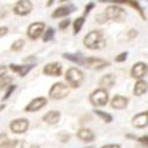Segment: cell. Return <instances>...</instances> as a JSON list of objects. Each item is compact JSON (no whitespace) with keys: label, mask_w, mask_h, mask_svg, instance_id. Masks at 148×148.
Listing matches in <instances>:
<instances>
[{"label":"cell","mask_w":148,"mask_h":148,"mask_svg":"<svg viewBox=\"0 0 148 148\" xmlns=\"http://www.w3.org/2000/svg\"><path fill=\"white\" fill-rule=\"evenodd\" d=\"M11 82H12V78L8 77V76H3L1 79H0V89H4L7 85H11Z\"/></svg>","instance_id":"4316f807"},{"label":"cell","mask_w":148,"mask_h":148,"mask_svg":"<svg viewBox=\"0 0 148 148\" xmlns=\"http://www.w3.org/2000/svg\"><path fill=\"white\" fill-rule=\"evenodd\" d=\"M147 73V64L146 63H136L132 69V76L134 78H142Z\"/></svg>","instance_id":"8fae6325"},{"label":"cell","mask_w":148,"mask_h":148,"mask_svg":"<svg viewBox=\"0 0 148 148\" xmlns=\"http://www.w3.org/2000/svg\"><path fill=\"white\" fill-rule=\"evenodd\" d=\"M7 32H8L7 27H5V26H3V27H0V37H3V36H5V34H6Z\"/></svg>","instance_id":"d590c367"},{"label":"cell","mask_w":148,"mask_h":148,"mask_svg":"<svg viewBox=\"0 0 148 148\" xmlns=\"http://www.w3.org/2000/svg\"><path fill=\"white\" fill-rule=\"evenodd\" d=\"M87 68L89 69H95V70H100V69H103L104 66H108L109 63L104 59H101V58H95V57H88L83 59V63Z\"/></svg>","instance_id":"8992f818"},{"label":"cell","mask_w":148,"mask_h":148,"mask_svg":"<svg viewBox=\"0 0 148 148\" xmlns=\"http://www.w3.org/2000/svg\"><path fill=\"white\" fill-rule=\"evenodd\" d=\"M5 148H24V141H19V140L10 141Z\"/></svg>","instance_id":"cb8c5ba5"},{"label":"cell","mask_w":148,"mask_h":148,"mask_svg":"<svg viewBox=\"0 0 148 148\" xmlns=\"http://www.w3.org/2000/svg\"><path fill=\"white\" fill-rule=\"evenodd\" d=\"M77 136H78V139H81L82 141H87V142L92 141V140L95 139L94 133H92L90 129H88V128H82V129H79V130L77 132Z\"/></svg>","instance_id":"9a60e30c"},{"label":"cell","mask_w":148,"mask_h":148,"mask_svg":"<svg viewBox=\"0 0 148 148\" xmlns=\"http://www.w3.org/2000/svg\"><path fill=\"white\" fill-rule=\"evenodd\" d=\"M60 119V113L59 112H56V110H51V112H49L47 114L44 115L43 120L49 123V125H55V123H57Z\"/></svg>","instance_id":"e0dca14e"},{"label":"cell","mask_w":148,"mask_h":148,"mask_svg":"<svg viewBox=\"0 0 148 148\" xmlns=\"http://www.w3.org/2000/svg\"><path fill=\"white\" fill-rule=\"evenodd\" d=\"M44 23H33L29 26V30H27V36L30 37L31 39H37L39 38V36L43 33L44 31Z\"/></svg>","instance_id":"9c48e42d"},{"label":"cell","mask_w":148,"mask_h":148,"mask_svg":"<svg viewBox=\"0 0 148 148\" xmlns=\"http://www.w3.org/2000/svg\"><path fill=\"white\" fill-rule=\"evenodd\" d=\"M6 71H7V69H6L4 65H0V78H1L3 76H5Z\"/></svg>","instance_id":"e575fe53"},{"label":"cell","mask_w":148,"mask_h":148,"mask_svg":"<svg viewBox=\"0 0 148 148\" xmlns=\"http://www.w3.org/2000/svg\"><path fill=\"white\" fill-rule=\"evenodd\" d=\"M104 14L107 16L108 19L110 20H114V21H122L126 17V11L123 10L122 7L120 6H115V5H112L107 7Z\"/></svg>","instance_id":"3957f363"},{"label":"cell","mask_w":148,"mask_h":148,"mask_svg":"<svg viewBox=\"0 0 148 148\" xmlns=\"http://www.w3.org/2000/svg\"><path fill=\"white\" fill-rule=\"evenodd\" d=\"M128 103V98L127 97H123V96H115L113 100H112V107L114 109H123L127 107Z\"/></svg>","instance_id":"2e32d148"},{"label":"cell","mask_w":148,"mask_h":148,"mask_svg":"<svg viewBox=\"0 0 148 148\" xmlns=\"http://www.w3.org/2000/svg\"><path fill=\"white\" fill-rule=\"evenodd\" d=\"M127 56H128L127 52H122V53H120L117 57H115V60H116V62H123V60H126Z\"/></svg>","instance_id":"1f68e13d"},{"label":"cell","mask_w":148,"mask_h":148,"mask_svg":"<svg viewBox=\"0 0 148 148\" xmlns=\"http://www.w3.org/2000/svg\"><path fill=\"white\" fill-rule=\"evenodd\" d=\"M84 21H85V19H84L83 17L77 18V19L75 20V23H73V33H78V32L81 31V29H82V26H83Z\"/></svg>","instance_id":"7402d4cb"},{"label":"cell","mask_w":148,"mask_h":148,"mask_svg":"<svg viewBox=\"0 0 148 148\" xmlns=\"http://www.w3.org/2000/svg\"><path fill=\"white\" fill-rule=\"evenodd\" d=\"M146 91H147V82L142 81V79L138 81L134 87V94L136 96H141V95L146 94Z\"/></svg>","instance_id":"ffe728a7"},{"label":"cell","mask_w":148,"mask_h":148,"mask_svg":"<svg viewBox=\"0 0 148 148\" xmlns=\"http://www.w3.org/2000/svg\"><path fill=\"white\" fill-rule=\"evenodd\" d=\"M24 42L23 39H18V40H16L13 44L11 45V50L12 51H20L21 49H23V46H24Z\"/></svg>","instance_id":"d4e9b609"},{"label":"cell","mask_w":148,"mask_h":148,"mask_svg":"<svg viewBox=\"0 0 148 148\" xmlns=\"http://www.w3.org/2000/svg\"><path fill=\"white\" fill-rule=\"evenodd\" d=\"M53 4V0H49V1H47V6H51Z\"/></svg>","instance_id":"f35d334b"},{"label":"cell","mask_w":148,"mask_h":148,"mask_svg":"<svg viewBox=\"0 0 148 148\" xmlns=\"http://www.w3.org/2000/svg\"><path fill=\"white\" fill-rule=\"evenodd\" d=\"M116 82V78L114 75H112V73H108V75H104L101 81H100V85L102 88H112L113 85L115 84Z\"/></svg>","instance_id":"ac0fdd59"},{"label":"cell","mask_w":148,"mask_h":148,"mask_svg":"<svg viewBox=\"0 0 148 148\" xmlns=\"http://www.w3.org/2000/svg\"><path fill=\"white\" fill-rule=\"evenodd\" d=\"M75 11V6H62V7H58L53 13H52V17L53 18H60V17H65L68 14H70L71 12Z\"/></svg>","instance_id":"5bb4252c"},{"label":"cell","mask_w":148,"mask_h":148,"mask_svg":"<svg viewBox=\"0 0 148 148\" xmlns=\"http://www.w3.org/2000/svg\"><path fill=\"white\" fill-rule=\"evenodd\" d=\"M59 1H66V0H59Z\"/></svg>","instance_id":"60d3db41"},{"label":"cell","mask_w":148,"mask_h":148,"mask_svg":"<svg viewBox=\"0 0 148 148\" xmlns=\"http://www.w3.org/2000/svg\"><path fill=\"white\" fill-rule=\"evenodd\" d=\"M10 68H11V70H13L14 72H17L19 76H21V77H24L26 75V73L33 68L32 65H16V64H12V65H10Z\"/></svg>","instance_id":"d6986e66"},{"label":"cell","mask_w":148,"mask_h":148,"mask_svg":"<svg viewBox=\"0 0 148 148\" xmlns=\"http://www.w3.org/2000/svg\"><path fill=\"white\" fill-rule=\"evenodd\" d=\"M14 89H16V85H11V87H8V89H7V91H6L5 96H4V100H7V98L11 96V94L13 92Z\"/></svg>","instance_id":"4dcf8cb0"},{"label":"cell","mask_w":148,"mask_h":148,"mask_svg":"<svg viewBox=\"0 0 148 148\" xmlns=\"http://www.w3.org/2000/svg\"><path fill=\"white\" fill-rule=\"evenodd\" d=\"M139 140H140V141H141L142 143H145V145H147V135H145V136H143V138H140Z\"/></svg>","instance_id":"74e56055"},{"label":"cell","mask_w":148,"mask_h":148,"mask_svg":"<svg viewBox=\"0 0 148 148\" xmlns=\"http://www.w3.org/2000/svg\"><path fill=\"white\" fill-rule=\"evenodd\" d=\"M94 6H95V4H94V3H89L87 6H85V11H84V13H85V14H88L89 12L91 11V8H94Z\"/></svg>","instance_id":"d6a6232c"},{"label":"cell","mask_w":148,"mask_h":148,"mask_svg":"<svg viewBox=\"0 0 148 148\" xmlns=\"http://www.w3.org/2000/svg\"><path fill=\"white\" fill-rule=\"evenodd\" d=\"M53 36H55V30L52 27H49V30L45 32L44 37H43V40L44 42H49V40H51L53 38Z\"/></svg>","instance_id":"484cf974"},{"label":"cell","mask_w":148,"mask_h":148,"mask_svg":"<svg viewBox=\"0 0 148 148\" xmlns=\"http://www.w3.org/2000/svg\"><path fill=\"white\" fill-rule=\"evenodd\" d=\"M11 130L16 133V134H21V133H25L29 128V121L26 119H17L14 121L11 122L10 125Z\"/></svg>","instance_id":"ba28073f"},{"label":"cell","mask_w":148,"mask_h":148,"mask_svg":"<svg viewBox=\"0 0 148 148\" xmlns=\"http://www.w3.org/2000/svg\"><path fill=\"white\" fill-rule=\"evenodd\" d=\"M96 19H97V21L100 23V24H103V23H106V21L108 20V18H107V16H106L104 13H101V14H98V16L96 17Z\"/></svg>","instance_id":"f546056e"},{"label":"cell","mask_w":148,"mask_h":148,"mask_svg":"<svg viewBox=\"0 0 148 148\" xmlns=\"http://www.w3.org/2000/svg\"><path fill=\"white\" fill-rule=\"evenodd\" d=\"M89 148H92V147H89Z\"/></svg>","instance_id":"b9f144b4"},{"label":"cell","mask_w":148,"mask_h":148,"mask_svg":"<svg viewBox=\"0 0 148 148\" xmlns=\"http://www.w3.org/2000/svg\"><path fill=\"white\" fill-rule=\"evenodd\" d=\"M69 94V88L64 83H55L50 89V97L53 100H62Z\"/></svg>","instance_id":"5b68a950"},{"label":"cell","mask_w":148,"mask_h":148,"mask_svg":"<svg viewBox=\"0 0 148 148\" xmlns=\"http://www.w3.org/2000/svg\"><path fill=\"white\" fill-rule=\"evenodd\" d=\"M45 104H46V98L45 97L34 98V100L31 101L30 104L26 107V112H37V110L42 109Z\"/></svg>","instance_id":"4fadbf2b"},{"label":"cell","mask_w":148,"mask_h":148,"mask_svg":"<svg viewBox=\"0 0 148 148\" xmlns=\"http://www.w3.org/2000/svg\"><path fill=\"white\" fill-rule=\"evenodd\" d=\"M133 125L138 128H145L147 127V123H148V115H147V112L145 113H140L138 115H135L132 120Z\"/></svg>","instance_id":"7c38bea8"},{"label":"cell","mask_w":148,"mask_h":148,"mask_svg":"<svg viewBox=\"0 0 148 148\" xmlns=\"http://www.w3.org/2000/svg\"><path fill=\"white\" fill-rule=\"evenodd\" d=\"M95 114L96 115H98L100 116L106 123H109V122H112V120H113V117L110 116L108 113H104V112H101V110H95Z\"/></svg>","instance_id":"603a6c76"},{"label":"cell","mask_w":148,"mask_h":148,"mask_svg":"<svg viewBox=\"0 0 148 148\" xmlns=\"http://www.w3.org/2000/svg\"><path fill=\"white\" fill-rule=\"evenodd\" d=\"M69 24H70V20H69V19H64L63 21L59 23V29H60V30H65V29L69 26Z\"/></svg>","instance_id":"f1b7e54d"},{"label":"cell","mask_w":148,"mask_h":148,"mask_svg":"<svg viewBox=\"0 0 148 148\" xmlns=\"http://www.w3.org/2000/svg\"><path fill=\"white\" fill-rule=\"evenodd\" d=\"M31 11H32V3L30 0H19L13 7V12L18 16H26Z\"/></svg>","instance_id":"52a82bcc"},{"label":"cell","mask_w":148,"mask_h":148,"mask_svg":"<svg viewBox=\"0 0 148 148\" xmlns=\"http://www.w3.org/2000/svg\"><path fill=\"white\" fill-rule=\"evenodd\" d=\"M31 148H39V147H38V146H32Z\"/></svg>","instance_id":"ab89813d"},{"label":"cell","mask_w":148,"mask_h":148,"mask_svg":"<svg viewBox=\"0 0 148 148\" xmlns=\"http://www.w3.org/2000/svg\"><path fill=\"white\" fill-rule=\"evenodd\" d=\"M64 58L71 60V62H75V63H78V64H82L83 63V57L81 53H64L63 55Z\"/></svg>","instance_id":"44dd1931"},{"label":"cell","mask_w":148,"mask_h":148,"mask_svg":"<svg viewBox=\"0 0 148 148\" xmlns=\"http://www.w3.org/2000/svg\"><path fill=\"white\" fill-rule=\"evenodd\" d=\"M102 148H121V147L119 145H107V146H104Z\"/></svg>","instance_id":"8d00e7d4"},{"label":"cell","mask_w":148,"mask_h":148,"mask_svg":"<svg viewBox=\"0 0 148 148\" xmlns=\"http://www.w3.org/2000/svg\"><path fill=\"white\" fill-rule=\"evenodd\" d=\"M136 36H138V32L135 31V30H130V31L128 32V37H129L130 39H132V38H135Z\"/></svg>","instance_id":"836d02e7"},{"label":"cell","mask_w":148,"mask_h":148,"mask_svg":"<svg viewBox=\"0 0 148 148\" xmlns=\"http://www.w3.org/2000/svg\"><path fill=\"white\" fill-rule=\"evenodd\" d=\"M108 100H109V95H108L107 90H104L103 88L95 90L90 95V102L94 106H96V107H98V106H106L108 103Z\"/></svg>","instance_id":"277c9868"},{"label":"cell","mask_w":148,"mask_h":148,"mask_svg":"<svg viewBox=\"0 0 148 148\" xmlns=\"http://www.w3.org/2000/svg\"><path fill=\"white\" fill-rule=\"evenodd\" d=\"M65 79L72 88H78L83 81V72L77 68H71L66 71Z\"/></svg>","instance_id":"7a4b0ae2"},{"label":"cell","mask_w":148,"mask_h":148,"mask_svg":"<svg viewBox=\"0 0 148 148\" xmlns=\"http://www.w3.org/2000/svg\"><path fill=\"white\" fill-rule=\"evenodd\" d=\"M106 39L100 31H91L89 32L84 38V45L90 50H96V49H102L106 46Z\"/></svg>","instance_id":"6da1fadb"},{"label":"cell","mask_w":148,"mask_h":148,"mask_svg":"<svg viewBox=\"0 0 148 148\" xmlns=\"http://www.w3.org/2000/svg\"><path fill=\"white\" fill-rule=\"evenodd\" d=\"M44 73L47 76H52V77H57L62 73V65L59 63H50L46 64L44 68Z\"/></svg>","instance_id":"30bf717a"},{"label":"cell","mask_w":148,"mask_h":148,"mask_svg":"<svg viewBox=\"0 0 148 148\" xmlns=\"http://www.w3.org/2000/svg\"><path fill=\"white\" fill-rule=\"evenodd\" d=\"M8 142H10V139H8L7 135L4 133L0 134V148H5Z\"/></svg>","instance_id":"83f0119b"}]
</instances>
